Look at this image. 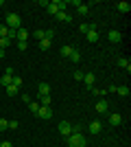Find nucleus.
I'll use <instances>...</instances> for the list:
<instances>
[{
	"label": "nucleus",
	"mask_w": 131,
	"mask_h": 147,
	"mask_svg": "<svg viewBox=\"0 0 131 147\" xmlns=\"http://www.w3.org/2000/svg\"><path fill=\"white\" fill-rule=\"evenodd\" d=\"M68 147H85V136L81 132H72L68 136Z\"/></svg>",
	"instance_id": "f257e3e1"
},
{
	"label": "nucleus",
	"mask_w": 131,
	"mask_h": 147,
	"mask_svg": "<svg viewBox=\"0 0 131 147\" xmlns=\"http://www.w3.org/2000/svg\"><path fill=\"white\" fill-rule=\"evenodd\" d=\"M5 26H7V29H11V31H18L20 26H22V18H20L18 13H9V16H7Z\"/></svg>",
	"instance_id": "f03ea898"
},
{
	"label": "nucleus",
	"mask_w": 131,
	"mask_h": 147,
	"mask_svg": "<svg viewBox=\"0 0 131 147\" xmlns=\"http://www.w3.org/2000/svg\"><path fill=\"white\" fill-rule=\"evenodd\" d=\"M68 7V2L66 0H53V2H48V7H46V11L48 13H53V16H57L59 11H63Z\"/></svg>",
	"instance_id": "7ed1b4c3"
},
{
	"label": "nucleus",
	"mask_w": 131,
	"mask_h": 147,
	"mask_svg": "<svg viewBox=\"0 0 131 147\" xmlns=\"http://www.w3.org/2000/svg\"><path fill=\"white\" fill-rule=\"evenodd\" d=\"M35 117H39V119H53V110H50V105H39V110H37V114Z\"/></svg>",
	"instance_id": "20e7f679"
},
{
	"label": "nucleus",
	"mask_w": 131,
	"mask_h": 147,
	"mask_svg": "<svg viewBox=\"0 0 131 147\" xmlns=\"http://www.w3.org/2000/svg\"><path fill=\"white\" fill-rule=\"evenodd\" d=\"M96 112H98V114H109V103H107L105 99H98V101H96Z\"/></svg>",
	"instance_id": "39448f33"
},
{
	"label": "nucleus",
	"mask_w": 131,
	"mask_h": 147,
	"mask_svg": "<svg viewBox=\"0 0 131 147\" xmlns=\"http://www.w3.org/2000/svg\"><path fill=\"white\" fill-rule=\"evenodd\" d=\"M72 132H74V129H72V125H70L68 121H61V123H59V134H63V136H70Z\"/></svg>",
	"instance_id": "423d86ee"
},
{
	"label": "nucleus",
	"mask_w": 131,
	"mask_h": 147,
	"mask_svg": "<svg viewBox=\"0 0 131 147\" xmlns=\"http://www.w3.org/2000/svg\"><path fill=\"white\" fill-rule=\"evenodd\" d=\"M87 42H98V31H96V24H90V31L85 33Z\"/></svg>",
	"instance_id": "0eeeda50"
},
{
	"label": "nucleus",
	"mask_w": 131,
	"mask_h": 147,
	"mask_svg": "<svg viewBox=\"0 0 131 147\" xmlns=\"http://www.w3.org/2000/svg\"><path fill=\"white\" fill-rule=\"evenodd\" d=\"M15 40H18V42H26V40H29V31H26L24 26H20V29L15 31Z\"/></svg>",
	"instance_id": "6e6552de"
},
{
	"label": "nucleus",
	"mask_w": 131,
	"mask_h": 147,
	"mask_svg": "<svg viewBox=\"0 0 131 147\" xmlns=\"http://www.w3.org/2000/svg\"><path fill=\"white\" fill-rule=\"evenodd\" d=\"M107 40L114 42V44H118L120 40H122V35H120V31H109V33H107Z\"/></svg>",
	"instance_id": "1a4fd4ad"
},
{
	"label": "nucleus",
	"mask_w": 131,
	"mask_h": 147,
	"mask_svg": "<svg viewBox=\"0 0 131 147\" xmlns=\"http://www.w3.org/2000/svg\"><path fill=\"white\" fill-rule=\"evenodd\" d=\"M94 79H96V77H94L92 73L83 75V84H85V88H94Z\"/></svg>",
	"instance_id": "9d476101"
},
{
	"label": "nucleus",
	"mask_w": 131,
	"mask_h": 147,
	"mask_svg": "<svg viewBox=\"0 0 131 147\" xmlns=\"http://www.w3.org/2000/svg\"><path fill=\"white\" fill-rule=\"evenodd\" d=\"M100 129H103V125H100V121H92V123H90V132H92V134H98Z\"/></svg>",
	"instance_id": "9b49d317"
},
{
	"label": "nucleus",
	"mask_w": 131,
	"mask_h": 147,
	"mask_svg": "<svg viewBox=\"0 0 131 147\" xmlns=\"http://www.w3.org/2000/svg\"><path fill=\"white\" fill-rule=\"evenodd\" d=\"M120 123H122V117H120V114H116V112L109 114V125H120Z\"/></svg>",
	"instance_id": "f8f14e48"
},
{
	"label": "nucleus",
	"mask_w": 131,
	"mask_h": 147,
	"mask_svg": "<svg viewBox=\"0 0 131 147\" xmlns=\"http://www.w3.org/2000/svg\"><path fill=\"white\" fill-rule=\"evenodd\" d=\"M116 9H118L120 13H129V11H131V5H129V2H118V5H116Z\"/></svg>",
	"instance_id": "ddd939ff"
},
{
	"label": "nucleus",
	"mask_w": 131,
	"mask_h": 147,
	"mask_svg": "<svg viewBox=\"0 0 131 147\" xmlns=\"http://www.w3.org/2000/svg\"><path fill=\"white\" fill-rule=\"evenodd\" d=\"M55 18L59 20V22H72V18H70V16H68L66 11H59V13L55 16Z\"/></svg>",
	"instance_id": "4468645a"
},
{
	"label": "nucleus",
	"mask_w": 131,
	"mask_h": 147,
	"mask_svg": "<svg viewBox=\"0 0 131 147\" xmlns=\"http://www.w3.org/2000/svg\"><path fill=\"white\" fill-rule=\"evenodd\" d=\"M37 90H39V94H48V92H50V86L46 84V81H39Z\"/></svg>",
	"instance_id": "2eb2a0df"
},
{
	"label": "nucleus",
	"mask_w": 131,
	"mask_h": 147,
	"mask_svg": "<svg viewBox=\"0 0 131 147\" xmlns=\"http://www.w3.org/2000/svg\"><path fill=\"white\" fill-rule=\"evenodd\" d=\"M118 66H120V68H125L127 73L131 70V64H129V59H127V57H120V59H118Z\"/></svg>",
	"instance_id": "dca6fc26"
},
{
	"label": "nucleus",
	"mask_w": 131,
	"mask_h": 147,
	"mask_svg": "<svg viewBox=\"0 0 131 147\" xmlns=\"http://www.w3.org/2000/svg\"><path fill=\"white\" fill-rule=\"evenodd\" d=\"M11 79H13V75H2V77H0V84H2V86H11Z\"/></svg>",
	"instance_id": "f3484780"
},
{
	"label": "nucleus",
	"mask_w": 131,
	"mask_h": 147,
	"mask_svg": "<svg viewBox=\"0 0 131 147\" xmlns=\"http://www.w3.org/2000/svg\"><path fill=\"white\" fill-rule=\"evenodd\" d=\"M76 11H79V16H87V13H90V7H87V5H83V2H81V5L76 7Z\"/></svg>",
	"instance_id": "a211bd4d"
},
{
	"label": "nucleus",
	"mask_w": 131,
	"mask_h": 147,
	"mask_svg": "<svg viewBox=\"0 0 131 147\" xmlns=\"http://www.w3.org/2000/svg\"><path fill=\"white\" fill-rule=\"evenodd\" d=\"M11 44H13V40H9V37H0V49H2V51H5L7 46H11Z\"/></svg>",
	"instance_id": "6ab92c4d"
},
{
	"label": "nucleus",
	"mask_w": 131,
	"mask_h": 147,
	"mask_svg": "<svg viewBox=\"0 0 131 147\" xmlns=\"http://www.w3.org/2000/svg\"><path fill=\"white\" fill-rule=\"evenodd\" d=\"M50 42H53V40H46V37L39 40V49H42V51H48L50 49Z\"/></svg>",
	"instance_id": "aec40b11"
},
{
	"label": "nucleus",
	"mask_w": 131,
	"mask_h": 147,
	"mask_svg": "<svg viewBox=\"0 0 131 147\" xmlns=\"http://www.w3.org/2000/svg\"><path fill=\"white\" fill-rule=\"evenodd\" d=\"M70 59L74 61V64H76V61H81V53H79L76 49H72V53H70Z\"/></svg>",
	"instance_id": "412c9836"
},
{
	"label": "nucleus",
	"mask_w": 131,
	"mask_h": 147,
	"mask_svg": "<svg viewBox=\"0 0 131 147\" xmlns=\"http://www.w3.org/2000/svg\"><path fill=\"white\" fill-rule=\"evenodd\" d=\"M29 110H31L33 114H37V110H39V101H31V103H29Z\"/></svg>",
	"instance_id": "4be33fe9"
},
{
	"label": "nucleus",
	"mask_w": 131,
	"mask_h": 147,
	"mask_svg": "<svg viewBox=\"0 0 131 147\" xmlns=\"http://www.w3.org/2000/svg\"><path fill=\"white\" fill-rule=\"evenodd\" d=\"M120 94V97H127V94H129V86H118V90H116Z\"/></svg>",
	"instance_id": "5701e85b"
},
{
	"label": "nucleus",
	"mask_w": 131,
	"mask_h": 147,
	"mask_svg": "<svg viewBox=\"0 0 131 147\" xmlns=\"http://www.w3.org/2000/svg\"><path fill=\"white\" fill-rule=\"evenodd\" d=\"M70 53H72V46H68V44H66V46H61V55H63V57H70Z\"/></svg>",
	"instance_id": "b1692460"
},
{
	"label": "nucleus",
	"mask_w": 131,
	"mask_h": 147,
	"mask_svg": "<svg viewBox=\"0 0 131 147\" xmlns=\"http://www.w3.org/2000/svg\"><path fill=\"white\" fill-rule=\"evenodd\" d=\"M18 92H20V88H15L13 84H11V86H7V94H11V97H13V94H18Z\"/></svg>",
	"instance_id": "393cba45"
},
{
	"label": "nucleus",
	"mask_w": 131,
	"mask_h": 147,
	"mask_svg": "<svg viewBox=\"0 0 131 147\" xmlns=\"http://www.w3.org/2000/svg\"><path fill=\"white\" fill-rule=\"evenodd\" d=\"M39 101L42 105H50V94H39Z\"/></svg>",
	"instance_id": "a878e982"
},
{
	"label": "nucleus",
	"mask_w": 131,
	"mask_h": 147,
	"mask_svg": "<svg viewBox=\"0 0 131 147\" xmlns=\"http://www.w3.org/2000/svg\"><path fill=\"white\" fill-rule=\"evenodd\" d=\"M33 35L37 37V42H39V40H44V37H46V31H42V29H37V31H35V33H33Z\"/></svg>",
	"instance_id": "bb28decb"
},
{
	"label": "nucleus",
	"mask_w": 131,
	"mask_h": 147,
	"mask_svg": "<svg viewBox=\"0 0 131 147\" xmlns=\"http://www.w3.org/2000/svg\"><path fill=\"white\" fill-rule=\"evenodd\" d=\"M11 84H13L15 88H22V77H13V79H11Z\"/></svg>",
	"instance_id": "cd10ccee"
},
{
	"label": "nucleus",
	"mask_w": 131,
	"mask_h": 147,
	"mask_svg": "<svg viewBox=\"0 0 131 147\" xmlns=\"http://www.w3.org/2000/svg\"><path fill=\"white\" fill-rule=\"evenodd\" d=\"M83 75H85V73H81V70H74V81H83Z\"/></svg>",
	"instance_id": "c85d7f7f"
},
{
	"label": "nucleus",
	"mask_w": 131,
	"mask_h": 147,
	"mask_svg": "<svg viewBox=\"0 0 131 147\" xmlns=\"http://www.w3.org/2000/svg\"><path fill=\"white\" fill-rule=\"evenodd\" d=\"M7 127H9V121H7V119H0V132L7 129Z\"/></svg>",
	"instance_id": "c756f323"
},
{
	"label": "nucleus",
	"mask_w": 131,
	"mask_h": 147,
	"mask_svg": "<svg viewBox=\"0 0 131 147\" xmlns=\"http://www.w3.org/2000/svg\"><path fill=\"white\" fill-rule=\"evenodd\" d=\"M7 33H9V29L5 24H0V37H7Z\"/></svg>",
	"instance_id": "7c9ffc66"
},
{
	"label": "nucleus",
	"mask_w": 131,
	"mask_h": 147,
	"mask_svg": "<svg viewBox=\"0 0 131 147\" xmlns=\"http://www.w3.org/2000/svg\"><path fill=\"white\" fill-rule=\"evenodd\" d=\"M79 31H81V33H87V31H90V24H79Z\"/></svg>",
	"instance_id": "2f4dec72"
},
{
	"label": "nucleus",
	"mask_w": 131,
	"mask_h": 147,
	"mask_svg": "<svg viewBox=\"0 0 131 147\" xmlns=\"http://www.w3.org/2000/svg\"><path fill=\"white\" fill-rule=\"evenodd\" d=\"M26 46H29V42H18V49L20 51H26Z\"/></svg>",
	"instance_id": "473e14b6"
},
{
	"label": "nucleus",
	"mask_w": 131,
	"mask_h": 147,
	"mask_svg": "<svg viewBox=\"0 0 131 147\" xmlns=\"http://www.w3.org/2000/svg\"><path fill=\"white\" fill-rule=\"evenodd\" d=\"M9 129H18V121H9Z\"/></svg>",
	"instance_id": "72a5a7b5"
},
{
	"label": "nucleus",
	"mask_w": 131,
	"mask_h": 147,
	"mask_svg": "<svg viewBox=\"0 0 131 147\" xmlns=\"http://www.w3.org/2000/svg\"><path fill=\"white\" fill-rule=\"evenodd\" d=\"M0 147H13V145H11L9 141H2V143H0Z\"/></svg>",
	"instance_id": "f704fd0d"
},
{
	"label": "nucleus",
	"mask_w": 131,
	"mask_h": 147,
	"mask_svg": "<svg viewBox=\"0 0 131 147\" xmlns=\"http://www.w3.org/2000/svg\"><path fill=\"white\" fill-rule=\"evenodd\" d=\"M2 57H5V51H2V49H0V59H2Z\"/></svg>",
	"instance_id": "c9c22d12"
}]
</instances>
